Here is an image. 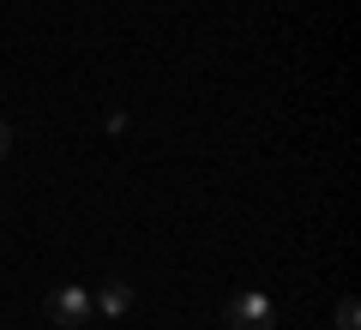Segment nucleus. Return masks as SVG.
Listing matches in <instances>:
<instances>
[{"label": "nucleus", "mask_w": 361, "mask_h": 330, "mask_svg": "<svg viewBox=\"0 0 361 330\" xmlns=\"http://www.w3.org/2000/svg\"><path fill=\"white\" fill-rule=\"evenodd\" d=\"M223 330H277V300L265 288H241L223 300Z\"/></svg>", "instance_id": "obj_1"}, {"label": "nucleus", "mask_w": 361, "mask_h": 330, "mask_svg": "<svg viewBox=\"0 0 361 330\" xmlns=\"http://www.w3.org/2000/svg\"><path fill=\"white\" fill-rule=\"evenodd\" d=\"M42 318L54 330H85L90 324V288L85 282H54L49 300H42Z\"/></svg>", "instance_id": "obj_2"}, {"label": "nucleus", "mask_w": 361, "mask_h": 330, "mask_svg": "<svg viewBox=\"0 0 361 330\" xmlns=\"http://www.w3.org/2000/svg\"><path fill=\"white\" fill-rule=\"evenodd\" d=\"M90 312H103V318H127V312H133V282H127V277H109L103 288L90 294Z\"/></svg>", "instance_id": "obj_3"}, {"label": "nucleus", "mask_w": 361, "mask_h": 330, "mask_svg": "<svg viewBox=\"0 0 361 330\" xmlns=\"http://www.w3.org/2000/svg\"><path fill=\"white\" fill-rule=\"evenodd\" d=\"M337 330H361V306H355V294H343V300H337Z\"/></svg>", "instance_id": "obj_4"}, {"label": "nucleus", "mask_w": 361, "mask_h": 330, "mask_svg": "<svg viewBox=\"0 0 361 330\" xmlns=\"http://www.w3.org/2000/svg\"><path fill=\"white\" fill-rule=\"evenodd\" d=\"M6 151H13V127L0 120V163H6Z\"/></svg>", "instance_id": "obj_5"}]
</instances>
